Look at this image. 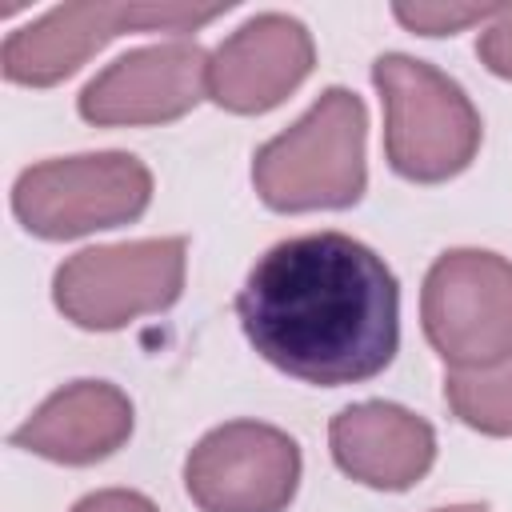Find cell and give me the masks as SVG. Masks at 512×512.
Segmentation results:
<instances>
[{
  "label": "cell",
  "mask_w": 512,
  "mask_h": 512,
  "mask_svg": "<svg viewBox=\"0 0 512 512\" xmlns=\"http://www.w3.org/2000/svg\"><path fill=\"white\" fill-rule=\"evenodd\" d=\"M500 4H396L392 16L420 36H452L468 24L492 20Z\"/></svg>",
  "instance_id": "5bb4252c"
},
{
  "label": "cell",
  "mask_w": 512,
  "mask_h": 512,
  "mask_svg": "<svg viewBox=\"0 0 512 512\" xmlns=\"http://www.w3.org/2000/svg\"><path fill=\"white\" fill-rule=\"evenodd\" d=\"M436 512H492L488 504H452V508H436Z\"/></svg>",
  "instance_id": "e0dca14e"
},
{
  "label": "cell",
  "mask_w": 512,
  "mask_h": 512,
  "mask_svg": "<svg viewBox=\"0 0 512 512\" xmlns=\"http://www.w3.org/2000/svg\"><path fill=\"white\" fill-rule=\"evenodd\" d=\"M328 448L336 468L356 484L380 492H408L428 476L436 460V432L424 416L400 404L364 400L332 416Z\"/></svg>",
  "instance_id": "8fae6325"
},
{
  "label": "cell",
  "mask_w": 512,
  "mask_h": 512,
  "mask_svg": "<svg viewBox=\"0 0 512 512\" xmlns=\"http://www.w3.org/2000/svg\"><path fill=\"white\" fill-rule=\"evenodd\" d=\"M476 56L492 76L512 80V4L496 8V16L488 20V28L476 40Z\"/></svg>",
  "instance_id": "9a60e30c"
},
{
  "label": "cell",
  "mask_w": 512,
  "mask_h": 512,
  "mask_svg": "<svg viewBox=\"0 0 512 512\" xmlns=\"http://www.w3.org/2000/svg\"><path fill=\"white\" fill-rule=\"evenodd\" d=\"M364 140V100L348 88H324L292 128L256 148L252 184L272 212L352 208L368 188Z\"/></svg>",
  "instance_id": "7a4b0ae2"
},
{
  "label": "cell",
  "mask_w": 512,
  "mask_h": 512,
  "mask_svg": "<svg viewBox=\"0 0 512 512\" xmlns=\"http://www.w3.org/2000/svg\"><path fill=\"white\" fill-rule=\"evenodd\" d=\"M208 60L212 56L196 40L136 48L88 80L76 108L96 128H144L180 120L208 92Z\"/></svg>",
  "instance_id": "9c48e42d"
},
{
  "label": "cell",
  "mask_w": 512,
  "mask_h": 512,
  "mask_svg": "<svg viewBox=\"0 0 512 512\" xmlns=\"http://www.w3.org/2000/svg\"><path fill=\"white\" fill-rule=\"evenodd\" d=\"M372 84L384 100V156L396 176L444 184L476 160L484 136L480 112L436 64L384 52L372 60Z\"/></svg>",
  "instance_id": "3957f363"
},
{
  "label": "cell",
  "mask_w": 512,
  "mask_h": 512,
  "mask_svg": "<svg viewBox=\"0 0 512 512\" xmlns=\"http://www.w3.org/2000/svg\"><path fill=\"white\" fill-rule=\"evenodd\" d=\"M184 264V236L84 248L56 268L52 300L76 328L116 332L140 316L168 312L184 292Z\"/></svg>",
  "instance_id": "5b68a950"
},
{
  "label": "cell",
  "mask_w": 512,
  "mask_h": 512,
  "mask_svg": "<svg viewBox=\"0 0 512 512\" xmlns=\"http://www.w3.org/2000/svg\"><path fill=\"white\" fill-rule=\"evenodd\" d=\"M228 12V4H60L36 24L12 32L0 48V68L12 84L52 88L72 76L88 56H96L120 32H192Z\"/></svg>",
  "instance_id": "52a82bcc"
},
{
  "label": "cell",
  "mask_w": 512,
  "mask_h": 512,
  "mask_svg": "<svg viewBox=\"0 0 512 512\" xmlns=\"http://www.w3.org/2000/svg\"><path fill=\"white\" fill-rule=\"evenodd\" d=\"M152 204V172L132 152H80L32 164L12 184L16 220L40 240L120 228Z\"/></svg>",
  "instance_id": "277c9868"
},
{
  "label": "cell",
  "mask_w": 512,
  "mask_h": 512,
  "mask_svg": "<svg viewBox=\"0 0 512 512\" xmlns=\"http://www.w3.org/2000/svg\"><path fill=\"white\" fill-rule=\"evenodd\" d=\"M300 444L260 420H232L196 440L184 488L200 512H284L300 488Z\"/></svg>",
  "instance_id": "ba28073f"
},
{
  "label": "cell",
  "mask_w": 512,
  "mask_h": 512,
  "mask_svg": "<svg viewBox=\"0 0 512 512\" xmlns=\"http://www.w3.org/2000/svg\"><path fill=\"white\" fill-rule=\"evenodd\" d=\"M444 400L460 424L484 436H512V356L488 368H452Z\"/></svg>",
  "instance_id": "4fadbf2b"
},
{
  "label": "cell",
  "mask_w": 512,
  "mask_h": 512,
  "mask_svg": "<svg viewBox=\"0 0 512 512\" xmlns=\"http://www.w3.org/2000/svg\"><path fill=\"white\" fill-rule=\"evenodd\" d=\"M312 64V32L296 16L260 12L212 52L208 96L236 116H260L284 104L308 80Z\"/></svg>",
  "instance_id": "30bf717a"
},
{
  "label": "cell",
  "mask_w": 512,
  "mask_h": 512,
  "mask_svg": "<svg viewBox=\"0 0 512 512\" xmlns=\"http://www.w3.org/2000/svg\"><path fill=\"white\" fill-rule=\"evenodd\" d=\"M132 400L108 380H72L56 388L16 432L12 444L52 464L84 468L120 452L132 436Z\"/></svg>",
  "instance_id": "7c38bea8"
},
{
  "label": "cell",
  "mask_w": 512,
  "mask_h": 512,
  "mask_svg": "<svg viewBox=\"0 0 512 512\" xmlns=\"http://www.w3.org/2000/svg\"><path fill=\"white\" fill-rule=\"evenodd\" d=\"M236 316L272 368L320 388L372 380L400 348V284L384 256L344 232L272 244L252 264Z\"/></svg>",
  "instance_id": "6da1fadb"
},
{
  "label": "cell",
  "mask_w": 512,
  "mask_h": 512,
  "mask_svg": "<svg viewBox=\"0 0 512 512\" xmlns=\"http://www.w3.org/2000/svg\"><path fill=\"white\" fill-rule=\"evenodd\" d=\"M72 512H160L144 492H132V488H104V492H92L84 496Z\"/></svg>",
  "instance_id": "2e32d148"
},
{
  "label": "cell",
  "mask_w": 512,
  "mask_h": 512,
  "mask_svg": "<svg viewBox=\"0 0 512 512\" xmlns=\"http://www.w3.org/2000/svg\"><path fill=\"white\" fill-rule=\"evenodd\" d=\"M428 344L452 368H488L512 356V260L484 248L436 256L420 292Z\"/></svg>",
  "instance_id": "8992f818"
}]
</instances>
